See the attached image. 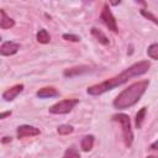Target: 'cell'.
<instances>
[{
    "label": "cell",
    "mask_w": 158,
    "mask_h": 158,
    "mask_svg": "<svg viewBox=\"0 0 158 158\" xmlns=\"http://www.w3.org/2000/svg\"><path fill=\"white\" fill-rule=\"evenodd\" d=\"M149 68H151V63L148 60H139V62L130 65L128 68H126L120 74H117V75H115V77H112V78H110V79H107L105 81H101L99 84L89 86L86 93L89 95H93V96L101 95V94H104V93H106L109 90H112L114 88H117V86L127 83L132 78L143 75L144 73L148 72Z\"/></svg>",
    "instance_id": "1"
},
{
    "label": "cell",
    "mask_w": 158,
    "mask_h": 158,
    "mask_svg": "<svg viewBox=\"0 0 158 158\" xmlns=\"http://www.w3.org/2000/svg\"><path fill=\"white\" fill-rule=\"evenodd\" d=\"M148 85H149V80H141V81H136V83L131 84L128 88L123 89L116 96V99L112 102L114 107L118 109V110H125V109L132 107L133 105H136L139 101L142 95L146 93Z\"/></svg>",
    "instance_id": "2"
},
{
    "label": "cell",
    "mask_w": 158,
    "mask_h": 158,
    "mask_svg": "<svg viewBox=\"0 0 158 158\" xmlns=\"http://www.w3.org/2000/svg\"><path fill=\"white\" fill-rule=\"evenodd\" d=\"M112 121H115L120 125L121 132H122V138H123L126 147H131L133 143V131L131 128L130 116L126 114H116L112 116Z\"/></svg>",
    "instance_id": "3"
},
{
    "label": "cell",
    "mask_w": 158,
    "mask_h": 158,
    "mask_svg": "<svg viewBox=\"0 0 158 158\" xmlns=\"http://www.w3.org/2000/svg\"><path fill=\"white\" fill-rule=\"evenodd\" d=\"M78 104H79L78 99H64V100L58 101L54 105H52L48 109V111L51 114H54V115H63V114L70 112L74 109V106Z\"/></svg>",
    "instance_id": "4"
},
{
    "label": "cell",
    "mask_w": 158,
    "mask_h": 158,
    "mask_svg": "<svg viewBox=\"0 0 158 158\" xmlns=\"http://www.w3.org/2000/svg\"><path fill=\"white\" fill-rule=\"evenodd\" d=\"M100 20L102 21V23L112 32L117 33L118 32V27H117V22H116V19L115 16L112 15L111 10L109 9V5L105 4L102 10H101V14H100Z\"/></svg>",
    "instance_id": "5"
},
{
    "label": "cell",
    "mask_w": 158,
    "mask_h": 158,
    "mask_svg": "<svg viewBox=\"0 0 158 158\" xmlns=\"http://www.w3.org/2000/svg\"><path fill=\"white\" fill-rule=\"evenodd\" d=\"M16 133H17V138H27V137L38 136L41 132H40V128H37L35 126H31V125H21V126L17 127Z\"/></svg>",
    "instance_id": "6"
},
{
    "label": "cell",
    "mask_w": 158,
    "mask_h": 158,
    "mask_svg": "<svg viewBox=\"0 0 158 158\" xmlns=\"http://www.w3.org/2000/svg\"><path fill=\"white\" fill-rule=\"evenodd\" d=\"M20 49V43H16L14 41H6L0 47V54L1 56H12L16 54Z\"/></svg>",
    "instance_id": "7"
},
{
    "label": "cell",
    "mask_w": 158,
    "mask_h": 158,
    "mask_svg": "<svg viewBox=\"0 0 158 158\" xmlns=\"http://www.w3.org/2000/svg\"><path fill=\"white\" fill-rule=\"evenodd\" d=\"M90 70H91V68L89 65H77V67H72V68L65 69L63 72V75L65 78H74V77H78V75L89 73Z\"/></svg>",
    "instance_id": "8"
},
{
    "label": "cell",
    "mask_w": 158,
    "mask_h": 158,
    "mask_svg": "<svg viewBox=\"0 0 158 158\" xmlns=\"http://www.w3.org/2000/svg\"><path fill=\"white\" fill-rule=\"evenodd\" d=\"M23 90V84H16L9 89H6L4 93H2V99L5 101H12L19 94H21Z\"/></svg>",
    "instance_id": "9"
},
{
    "label": "cell",
    "mask_w": 158,
    "mask_h": 158,
    "mask_svg": "<svg viewBox=\"0 0 158 158\" xmlns=\"http://www.w3.org/2000/svg\"><path fill=\"white\" fill-rule=\"evenodd\" d=\"M36 95L40 98V99H48V98H56V96H59V91L53 88V86H46V88H42L40 89Z\"/></svg>",
    "instance_id": "10"
},
{
    "label": "cell",
    "mask_w": 158,
    "mask_h": 158,
    "mask_svg": "<svg viewBox=\"0 0 158 158\" xmlns=\"http://www.w3.org/2000/svg\"><path fill=\"white\" fill-rule=\"evenodd\" d=\"M90 32H91V35L95 37V40H96L99 43H101V44H104V46H107V44L110 43L109 38L106 37V35H105L101 30H99V28H96V27H91Z\"/></svg>",
    "instance_id": "11"
},
{
    "label": "cell",
    "mask_w": 158,
    "mask_h": 158,
    "mask_svg": "<svg viewBox=\"0 0 158 158\" xmlns=\"http://www.w3.org/2000/svg\"><path fill=\"white\" fill-rule=\"evenodd\" d=\"M0 14H1V19H0V27H1L2 30L11 28V27L15 25V21H14L10 16H7V15H6V12H5V10H4V9H1V10H0Z\"/></svg>",
    "instance_id": "12"
},
{
    "label": "cell",
    "mask_w": 158,
    "mask_h": 158,
    "mask_svg": "<svg viewBox=\"0 0 158 158\" xmlns=\"http://www.w3.org/2000/svg\"><path fill=\"white\" fill-rule=\"evenodd\" d=\"M94 142H95V137L93 135H86L81 138V142H80V147H81V151L84 152H89L91 151L93 146H94Z\"/></svg>",
    "instance_id": "13"
},
{
    "label": "cell",
    "mask_w": 158,
    "mask_h": 158,
    "mask_svg": "<svg viewBox=\"0 0 158 158\" xmlns=\"http://www.w3.org/2000/svg\"><path fill=\"white\" fill-rule=\"evenodd\" d=\"M36 38H37V41H38L40 43H43V44L49 43V41H51V36H49V33L47 32L46 28H41V30L37 32Z\"/></svg>",
    "instance_id": "14"
},
{
    "label": "cell",
    "mask_w": 158,
    "mask_h": 158,
    "mask_svg": "<svg viewBox=\"0 0 158 158\" xmlns=\"http://www.w3.org/2000/svg\"><path fill=\"white\" fill-rule=\"evenodd\" d=\"M146 112H147V107H142L137 114H136V127L137 128H141L142 127V123H143V120L146 117Z\"/></svg>",
    "instance_id": "15"
},
{
    "label": "cell",
    "mask_w": 158,
    "mask_h": 158,
    "mask_svg": "<svg viewBox=\"0 0 158 158\" xmlns=\"http://www.w3.org/2000/svg\"><path fill=\"white\" fill-rule=\"evenodd\" d=\"M62 158H80V153L74 146H70L69 148L65 149Z\"/></svg>",
    "instance_id": "16"
},
{
    "label": "cell",
    "mask_w": 158,
    "mask_h": 158,
    "mask_svg": "<svg viewBox=\"0 0 158 158\" xmlns=\"http://www.w3.org/2000/svg\"><path fill=\"white\" fill-rule=\"evenodd\" d=\"M147 54L151 59L158 60V43H152L148 48H147Z\"/></svg>",
    "instance_id": "17"
},
{
    "label": "cell",
    "mask_w": 158,
    "mask_h": 158,
    "mask_svg": "<svg viewBox=\"0 0 158 158\" xmlns=\"http://www.w3.org/2000/svg\"><path fill=\"white\" fill-rule=\"evenodd\" d=\"M74 131V127L72 126V125H67V123H64V125H59L58 127H57V132L59 133V135H69V133H72Z\"/></svg>",
    "instance_id": "18"
},
{
    "label": "cell",
    "mask_w": 158,
    "mask_h": 158,
    "mask_svg": "<svg viewBox=\"0 0 158 158\" xmlns=\"http://www.w3.org/2000/svg\"><path fill=\"white\" fill-rule=\"evenodd\" d=\"M141 15H142V16H144L146 19L151 20V21H152V22H154L156 25H158V17H156V16H154L152 12L147 11L146 9H142V10H141Z\"/></svg>",
    "instance_id": "19"
},
{
    "label": "cell",
    "mask_w": 158,
    "mask_h": 158,
    "mask_svg": "<svg viewBox=\"0 0 158 158\" xmlns=\"http://www.w3.org/2000/svg\"><path fill=\"white\" fill-rule=\"evenodd\" d=\"M63 38L67 40V41H72V42H79L80 41V37L79 36L72 35V33H64L63 35Z\"/></svg>",
    "instance_id": "20"
},
{
    "label": "cell",
    "mask_w": 158,
    "mask_h": 158,
    "mask_svg": "<svg viewBox=\"0 0 158 158\" xmlns=\"http://www.w3.org/2000/svg\"><path fill=\"white\" fill-rule=\"evenodd\" d=\"M149 149L151 151H158V139L156 142H153L151 146H149Z\"/></svg>",
    "instance_id": "21"
},
{
    "label": "cell",
    "mask_w": 158,
    "mask_h": 158,
    "mask_svg": "<svg viewBox=\"0 0 158 158\" xmlns=\"http://www.w3.org/2000/svg\"><path fill=\"white\" fill-rule=\"evenodd\" d=\"M11 115V111H6V112H1L0 115V118H5L6 116H10Z\"/></svg>",
    "instance_id": "22"
},
{
    "label": "cell",
    "mask_w": 158,
    "mask_h": 158,
    "mask_svg": "<svg viewBox=\"0 0 158 158\" xmlns=\"http://www.w3.org/2000/svg\"><path fill=\"white\" fill-rule=\"evenodd\" d=\"M9 141H11V137H4V138H2V143H6V142H9Z\"/></svg>",
    "instance_id": "23"
},
{
    "label": "cell",
    "mask_w": 158,
    "mask_h": 158,
    "mask_svg": "<svg viewBox=\"0 0 158 158\" xmlns=\"http://www.w3.org/2000/svg\"><path fill=\"white\" fill-rule=\"evenodd\" d=\"M147 158H158V156H148Z\"/></svg>",
    "instance_id": "24"
}]
</instances>
